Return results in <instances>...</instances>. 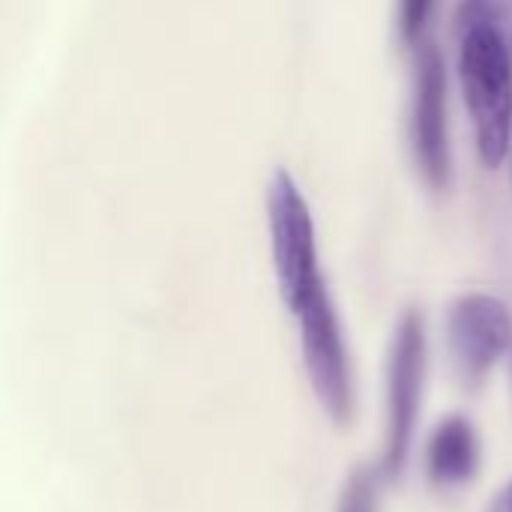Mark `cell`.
<instances>
[{"instance_id":"obj_1","label":"cell","mask_w":512,"mask_h":512,"mask_svg":"<svg viewBox=\"0 0 512 512\" xmlns=\"http://www.w3.org/2000/svg\"><path fill=\"white\" fill-rule=\"evenodd\" d=\"M459 75L477 132V153L498 168L512 141V51L489 27L459 30Z\"/></svg>"},{"instance_id":"obj_2","label":"cell","mask_w":512,"mask_h":512,"mask_svg":"<svg viewBox=\"0 0 512 512\" xmlns=\"http://www.w3.org/2000/svg\"><path fill=\"white\" fill-rule=\"evenodd\" d=\"M426 363H429L426 324L417 309H408L396 324L387 354V426H384V453L378 465V471L387 480H399L408 468L420 411H423Z\"/></svg>"},{"instance_id":"obj_3","label":"cell","mask_w":512,"mask_h":512,"mask_svg":"<svg viewBox=\"0 0 512 512\" xmlns=\"http://www.w3.org/2000/svg\"><path fill=\"white\" fill-rule=\"evenodd\" d=\"M267 225L279 294L288 312H294L327 282L318 267L312 210L285 168H276L267 186Z\"/></svg>"},{"instance_id":"obj_4","label":"cell","mask_w":512,"mask_h":512,"mask_svg":"<svg viewBox=\"0 0 512 512\" xmlns=\"http://www.w3.org/2000/svg\"><path fill=\"white\" fill-rule=\"evenodd\" d=\"M300 330V351L306 363L309 384L327 411V417L339 426L354 420V369L345 342V330L330 297V288H318L309 300H303L294 312Z\"/></svg>"},{"instance_id":"obj_5","label":"cell","mask_w":512,"mask_h":512,"mask_svg":"<svg viewBox=\"0 0 512 512\" xmlns=\"http://www.w3.org/2000/svg\"><path fill=\"white\" fill-rule=\"evenodd\" d=\"M411 147L414 162L435 192H447L453 180L450 129H447V66L432 42L417 45L414 96H411Z\"/></svg>"},{"instance_id":"obj_6","label":"cell","mask_w":512,"mask_h":512,"mask_svg":"<svg viewBox=\"0 0 512 512\" xmlns=\"http://www.w3.org/2000/svg\"><path fill=\"white\" fill-rule=\"evenodd\" d=\"M453 369L465 390H480L498 360L512 348V315L492 294H465L447 318Z\"/></svg>"},{"instance_id":"obj_7","label":"cell","mask_w":512,"mask_h":512,"mask_svg":"<svg viewBox=\"0 0 512 512\" xmlns=\"http://www.w3.org/2000/svg\"><path fill=\"white\" fill-rule=\"evenodd\" d=\"M483 465V447L474 423L462 414L444 417L426 444V474L429 483L450 492L477 480Z\"/></svg>"},{"instance_id":"obj_8","label":"cell","mask_w":512,"mask_h":512,"mask_svg":"<svg viewBox=\"0 0 512 512\" xmlns=\"http://www.w3.org/2000/svg\"><path fill=\"white\" fill-rule=\"evenodd\" d=\"M468 27L495 30L512 51V0H462L459 30Z\"/></svg>"},{"instance_id":"obj_9","label":"cell","mask_w":512,"mask_h":512,"mask_svg":"<svg viewBox=\"0 0 512 512\" xmlns=\"http://www.w3.org/2000/svg\"><path fill=\"white\" fill-rule=\"evenodd\" d=\"M381 480L378 468H354L345 480L336 512H381Z\"/></svg>"},{"instance_id":"obj_10","label":"cell","mask_w":512,"mask_h":512,"mask_svg":"<svg viewBox=\"0 0 512 512\" xmlns=\"http://www.w3.org/2000/svg\"><path fill=\"white\" fill-rule=\"evenodd\" d=\"M432 12H435V0H399L396 30L405 48H417L423 42Z\"/></svg>"},{"instance_id":"obj_11","label":"cell","mask_w":512,"mask_h":512,"mask_svg":"<svg viewBox=\"0 0 512 512\" xmlns=\"http://www.w3.org/2000/svg\"><path fill=\"white\" fill-rule=\"evenodd\" d=\"M486 512H512V477L510 483L492 498V504L486 507Z\"/></svg>"},{"instance_id":"obj_12","label":"cell","mask_w":512,"mask_h":512,"mask_svg":"<svg viewBox=\"0 0 512 512\" xmlns=\"http://www.w3.org/2000/svg\"><path fill=\"white\" fill-rule=\"evenodd\" d=\"M510 144H512V141H510Z\"/></svg>"}]
</instances>
